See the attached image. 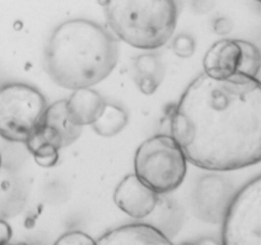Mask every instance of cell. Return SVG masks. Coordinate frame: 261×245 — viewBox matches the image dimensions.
<instances>
[{
  "mask_svg": "<svg viewBox=\"0 0 261 245\" xmlns=\"http://www.w3.org/2000/svg\"><path fill=\"white\" fill-rule=\"evenodd\" d=\"M171 135L186 160L208 171H234L261 162V82L201 73L188 86L172 117Z\"/></svg>",
  "mask_w": 261,
  "mask_h": 245,
  "instance_id": "cell-1",
  "label": "cell"
},
{
  "mask_svg": "<svg viewBox=\"0 0 261 245\" xmlns=\"http://www.w3.org/2000/svg\"><path fill=\"white\" fill-rule=\"evenodd\" d=\"M119 55L116 37L103 26L76 18L65 20L53 31L43 63L54 83L76 89L106 79L116 66Z\"/></svg>",
  "mask_w": 261,
  "mask_h": 245,
  "instance_id": "cell-2",
  "label": "cell"
},
{
  "mask_svg": "<svg viewBox=\"0 0 261 245\" xmlns=\"http://www.w3.org/2000/svg\"><path fill=\"white\" fill-rule=\"evenodd\" d=\"M184 0H107L105 13L112 32L140 50H157L172 37Z\"/></svg>",
  "mask_w": 261,
  "mask_h": 245,
  "instance_id": "cell-3",
  "label": "cell"
},
{
  "mask_svg": "<svg viewBox=\"0 0 261 245\" xmlns=\"http://www.w3.org/2000/svg\"><path fill=\"white\" fill-rule=\"evenodd\" d=\"M135 175L157 194H167L182 184L188 160L172 135L148 138L135 153Z\"/></svg>",
  "mask_w": 261,
  "mask_h": 245,
  "instance_id": "cell-4",
  "label": "cell"
},
{
  "mask_svg": "<svg viewBox=\"0 0 261 245\" xmlns=\"http://www.w3.org/2000/svg\"><path fill=\"white\" fill-rule=\"evenodd\" d=\"M46 109L43 94L30 84L0 87V135L9 142L24 143L43 122Z\"/></svg>",
  "mask_w": 261,
  "mask_h": 245,
  "instance_id": "cell-5",
  "label": "cell"
},
{
  "mask_svg": "<svg viewBox=\"0 0 261 245\" xmlns=\"http://www.w3.org/2000/svg\"><path fill=\"white\" fill-rule=\"evenodd\" d=\"M222 225L224 245H261V175L234 194Z\"/></svg>",
  "mask_w": 261,
  "mask_h": 245,
  "instance_id": "cell-6",
  "label": "cell"
},
{
  "mask_svg": "<svg viewBox=\"0 0 261 245\" xmlns=\"http://www.w3.org/2000/svg\"><path fill=\"white\" fill-rule=\"evenodd\" d=\"M203 69L204 73L218 79L237 73L257 77L261 70V51L249 41H217L204 56Z\"/></svg>",
  "mask_w": 261,
  "mask_h": 245,
  "instance_id": "cell-7",
  "label": "cell"
},
{
  "mask_svg": "<svg viewBox=\"0 0 261 245\" xmlns=\"http://www.w3.org/2000/svg\"><path fill=\"white\" fill-rule=\"evenodd\" d=\"M233 195V189L223 178L217 175L204 176L196 185L194 195L196 216L213 224L223 222Z\"/></svg>",
  "mask_w": 261,
  "mask_h": 245,
  "instance_id": "cell-8",
  "label": "cell"
},
{
  "mask_svg": "<svg viewBox=\"0 0 261 245\" xmlns=\"http://www.w3.org/2000/svg\"><path fill=\"white\" fill-rule=\"evenodd\" d=\"M116 206L134 218H144L154 211L158 194L143 183L135 174L125 176L115 190Z\"/></svg>",
  "mask_w": 261,
  "mask_h": 245,
  "instance_id": "cell-9",
  "label": "cell"
},
{
  "mask_svg": "<svg viewBox=\"0 0 261 245\" xmlns=\"http://www.w3.org/2000/svg\"><path fill=\"white\" fill-rule=\"evenodd\" d=\"M97 244L110 245H130V244H144V245H168L171 244L170 239L166 237L162 231L147 224H132L117 229L110 230L101 239L97 240Z\"/></svg>",
  "mask_w": 261,
  "mask_h": 245,
  "instance_id": "cell-10",
  "label": "cell"
},
{
  "mask_svg": "<svg viewBox=\"0 0 261 245\" xmlns=\"http://www.w3.org/2000/svg\"><path fill=\"white\" fill-rule=\"evenodd\" d=\"M71 96L66 100L68 112L71 120L79 127L91 125L103 110L105 100L91 87L73 89Z\"/></svg>",
  "mask_w": 261,
  "mask_h": 245,
  "instance_id": "cell-11",
  "label": "cell"
},
{
  "mask_svg": "<svg viewBox=\"0 0 261 245\" xmlns=\"http://www.w3.org/2000/svg\"><path fill=\"white\" fill-rule=\"evenodd\" d=\"M43 122L47 124L48 127L54 128L60 134L61 140H63V147L73 144L81 137L82 128H83L76 125L71 120L68 112L66 100H59V101L47 106Z\"/></svg>",
  "mask_w": 261,
  "mask_h": 245,
  "instance_id": "cell-12",
  "label": "cell"
},
{
  "mask_svg": "<svg viewBox=\"0 0 261 245\" xmlns=\"http://www.w3.org/2000/svg\"><path fill=\"white\" fill-rule=\"evenodd\" d=\"M165 68L153 54H143L134 60V79L144 94H152L162 83Z\"/></svg>",
  "mask_w": 261,
  "mask_h": 245,
  "instance_id": "cell-13",
  "label": "cell"
},
{
  "mask_svg": "<svg viewBox=\"0 0 261 245\" xmlns=\"http://www.w3.org/2000/svg\"><path fill=\"white\" fill-rule=\"evenodd\" d=\"M127 119L129 117L124 109L114 104H106L101 115L91 125L98 135L114 137L126 127Z\"/></svg>",
  "mask_w": 261,
  "mask_h": 245,
  "instance_id": "cell-14",
  "label": "cell"
},
{
  "mask_svg": "<svg viewBox=\"0 0 261 245\" xmlns=\"http://www.w3.org/2000/svg\"><path fill=\"white\" fill-rule=\"evenodd\" d=\"M172 50L180 58H189L194 54L195 50V42L193 38L188 35H181L173 41Z\"/></svg>",
  "mask_w": 261,
  "mask_h": 245,
  "instance_id": "cell-15",
  "label": "cell"
},
{
  "mask_svg": "<svg viewBox=\"0 0 261 245\" xmlns=\"http://www.w3.org/2000/svg\"><path fill=\"white\" fill-rule=\"evenodd\" d=\"M56 244L60 245H89L96 244L89 235L82 231H70L64 234L60 239L56 240Z\"/></svg>",
  "mask_w": 261,
  "mask_h": 245,
  "instance_id": "cell-16",
  "label": "cell"
},
{
  "mask_svg": "<svg viewBox=\"0 0 261 245\" xmlns=\"http://www.w3.org/2000/svg\"><path fill=\"white\" fill-rule=\"evenodd\" d=\"M12 227L9 224L3 219H0V244H7L10 239H12Z\"/></svg>",
  "mask_w": 261,
  "mask_h": 245,
  "instance_id": "cell-17",
  "label": "cell"
},
{
  "mask_svg": "<svg viewBox=\"0 0 261 245\" xmlns=\"http://www.w3.org/2000/svg\"><path fill=\"white\" fill-rule=\"evenodd\" d=\"M0 166H2V155H0Z\"/></svg>",
  "mask_w": 261,
  "mask_h": 245,
  "instance_id": "cell-18",
  "label": "cell"
},
{
  "mask_svg": "<svg viewBox=\"0 0 261 245\" xmlns=\"http://www.w3.org/2000/svg\"><path fill=\"white\" fill-rule=\"evenodd\" d=\"M257 2H260V3H261V0H257Z\"/></svg>",
  "mask_w": 261,
  "mask_h": 245,
  "instance_id": "cell-19",
  "label": "cell"
}]
</instances>
